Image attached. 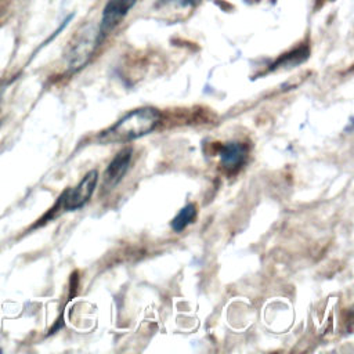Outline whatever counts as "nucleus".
<instances>
[{
	"label": "nucleus",
	"mask_w": 354,
	"mask_h": 354,
	"mask_svg": "<svg viewBox=\"0 0 354 354\" xmlns=\"http://www.w3.org/2000/svg\"><path fill=\"white\" fill-rule=\"evenodd\" d=\"M160 122V112L152 106L137 108L104 130L98 140L104 144L127 142L152 131Z\"/></svg>",
	"instance_id": "f257e3e1"
},
{
	"label": "nucleus",
	"mask_w": 354,
	"mask_h": 354,
	"mask_svg": "<svg viewBox=\"0 0 354 354\" xmlns=\"http://www.w3.org/2000/svg\"><path fill=\"white\" fill-rule=\"evenodd\" d=\"M97 181H98L97 170H90L76 187L66 189L59 196L58 205H61L62 210H65V212H72V210H77V209L83 207L91 198V195L95 189Z\"/></svg>",
	"instance_id": "f03ea898"
},
{
	"label": "nucleus",
	"mask_w": 354,
	"mask_h": 354,
	"mask_svg": "<svg viewBox=\"0 0 354 354\" xmlns=\"http://www.w3.org/2000/svg\"><path fill=\"white\" fill-rule=\"evenodd\" d=\"M136 3L137 0H108L106 1L102 11L100 28L95 35V46H98L105 39V36L120 24V21L127 15V12L134 7Z\"/></svg>",
	"instance_id": "7ed1b4c3"
},
{
	"label": "nucleus",
	"mask_w": 354,
	"mask_h": 354,
	"mask_svg": "<svg viewBox=\"0 0 354 354\" xmlns=\"http://www.w3.org/2000/svg\"><path fill=\"white\" fill-rule=\"evenodd\" d=\"M131 155H133V149L124 148L111 160V163L108 165L104 173V183L106 187L116 185L124 177L131 160Z\"/></svg>",
	"instance_id": "20e7f679"
},
{
	"label": "nucleus",
	"mask_w": 354,
	"mask_h": 354,
	"mask_svg": "<svg viewBox=\"0 0 354 354\" xmlns=\"http://www.w3.org/2000/svg\"><path fill=\"white\" fill-rule=\"evenodd\" d=\"M248 155V147L243 142H227L220 148V163L224 169L234 171L245 162Z\"/></svg>",
	"instance_id": "39448f33"
},
{
	"label": "nucleus",
	"mask_w": 354,
	"mask_h": 354,
	"mask_svg": "<svg viewBox=\"0 0 354 354\" xmlns=\"http://www.w3.org/2000/svg\"><path fill=\"white\" fill-rule=\"evenodd\" d=\"M196 217V206L194 203H187L171 220L170 225L174 232H181L188 224L194 223Z\"/></svg>",
	"instance_id": "423d86ee"
},
{
	"label": "nucleus",
	"mask_w": 354,
	"mask_h": 354,
	"mask_svg": "<svg viewBox=\"0 0 354 354\" xmlns=\"http://www.w3.org/2000/svg\"><path fill=\"white\" fill-rule=\"evenodd\" d=\"M201 0H158L156 6H177V7H194Z\"/></svg>",
	"instance_id": "0eeeda50"
}]
</instances>
